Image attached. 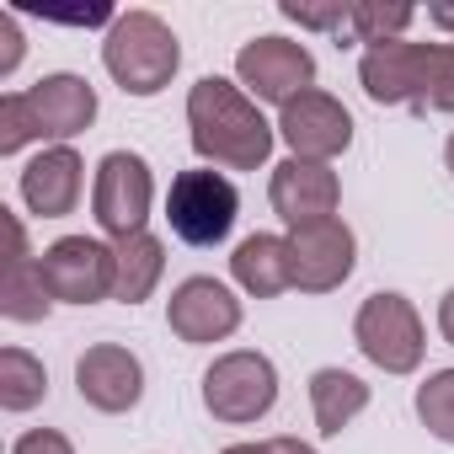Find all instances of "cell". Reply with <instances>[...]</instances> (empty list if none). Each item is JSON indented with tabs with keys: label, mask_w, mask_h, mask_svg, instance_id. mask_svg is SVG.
Returning <instances> with one entry per match:
<instances>
[{
	"label": "cell",
	"mask_w": 454,
	"mask_h": 454,
	"mask_svg": "<svg viewBox=\"0 0 454 454\" xmlns=\"http://www.w3.org/2000/svg\"><path fill=\"white\" fill-rule=\"evenodd\" d=\"M187 129H192V150L224 171H257L278 139V129L257 113V102L224 75H203L187 91Z\"/></svg>",
	"instance_id": "6da1fadb"
},
{
	"label": "cell",
	"mask_w": 454,
	"mask_h": 454,
	"mask_svg": "<svg viewBox=\"0 0 454 454\" xmlns=\"http://www.w3.org/2000/svg\"><path fill=\"white\" fill-rule=\"evenodd\" d=\"M102 65L129 97H155V91L171 86V75L182 65V43L155 12H123L107 27Z\"/></svg>",
	"instance_id": "7a4b0ae2"
},
{
	"label": "cell",
	"mask_w": 454,
	"mask_h": 454,
	"mask_svg": "<svg viewBox=\"0 0 454 454\" xmlns=\"http://www.w3.org/2000/svg\"><path fill=\"white\" fill-rule=\"evenodd\" d=\"M241 214V192L224 171H176L171 192H166V219L171 236L187 247H219L231 236V224Z\"/></svg>",
	"instance_id": "3957f363"
},
{
	"label": "cell",
	"mask_w": 454,
	"mask_h": 454,
	"mask_svg": "<svg viewBox=\"0 0 454 454\" xmlns=\"http://www.w3.org/2000/svg\"><path fill=\"white\" fill-rule=\"evenodd\" d=\"M273 401H278V369H273L268 353H252V348L219 353L208 364V374H203V406L219 422L247 427V422L268 417Z\"/></svg>",
	"instance_id": "277c9868"
},
{
	"label": "cell",
	"mask_w": 454,
	"mask_h": 454,
	"mask_svg": "<svg viewBox=\"0 0 454 454\" xmlns=\"http://www.w3.org/2000/svg\"><path fill=\"white\" fill-rule=\"evenodd\" d=\"M353 342H358V353H364L374 369H385V374H411V369L422 364V348H427L417 305H411L406 294H390V289H380V294H369V300L358 305V316H353Z\"/></svg>",
	"instance_id": "5b68a950"
},
{
	"label": "cell",
	"mask_w": 454,
	"mask_h": 454,
	"mask_svg": "<svg viewBox=\"0 0 454 454\" xmlns=\"http://www.w3.org/2000/svg\"><path fill=\"white\" fill-rule=\"evenodd\" d=\"M150 203H155L150 160L134 155V150H113V155H102V166H97V187H91V214H97V224H102L113 241L145 236Z\"/></svg>",
	"instance_id": "8992f818"
},
{
	"label": "cell",
	"mask_w": 454,
	"mask_h": 454,
	"mask_svg": "<svg viewBox=\"0 0 454 454\" xmlns=\"http://www.w3.org/2000/svg\"><path fill=\"white\" fill-rule=\"evenodd\" d=\"M38 273H43L49 294L65 305H97L118 289V257H113V247H102L91 236H59L38 257Z\"/></svg>",
	"instance_id": "52a82bcc"
},
{
	"label": "cell",
	"mask_w": 454,
	"mask_h": 454,
	"mask_svg": "<svg viewBox=\"0 0 454 454\" xmlns=\"http://www.w3.org/2000/svg\"><path fill=\"white\" fill-rule=\"evenodd\" d=\"M438 49L443 43H406V38L369 49L364 65H358V81H364L369 102H380V107H417L422 113L427 86H433Z\"/></svg>",
	"instance_id": "ba28073f"
},
{
	"label": "cell",
	"mask_w": 454,
	"mask_h": 454,
	"mask_svg": "<svg viewBox=\"0 0 454 454\" xmlns=\"http://www.w3.org/2000/svg\"><path fill=\"white\" fill-rule=\"evenodd\" d=\"M289 257H294V289L332 294L348 284V273L358 262V241L342 219H316V224L289 231Z\"/></svg>",
	"instance_id": "9c48e42d"
},
{
	"label": "cell",
	"mask_w": 454,
	"mask_h": 454,
	"mask_svg": "<svg viewBox=\"0 0 454 454\" xmlns=\"http://www.w3.org/2000/svg\"><path fill=\"white\" fill-rule=\"evenodd\" d=\"M236 75H241V86H252L257 102L289 107L300 91H310L316 59H310L305 43H289V38H252V43L236 54Z\"/></svg>",
	"instance_id": "30bf717a"
},
{
	"label": "cell",
	"mask_w": 454,
	"mask_h": 454,
	"mask_svg": "<svg viewBox=\"0 0 454 454\" xmlns=\"http://www.w3.org/2000/svg\"><path fill=\"white\" fill-rule=\"evenodd\" d=\"M278 134H284V145L300 155V160H332V155H342L348 145H353V118H348V107L337 102V97H326V91H300L289 107H278Z\"/></svg>",
	"instance_id": "8fae6325"
},
{
	"label": "cell",
	"mask_w": 454,
	"mask_h": 454,
	"mask_svg": "<svg viewBox=\"0 0 454 454\" xmlns=\"http://www.w3.org/2000/svg\"><path fill=\"white\" fill-rule=\"evenodd\" d=\"M166 326L187 342V348H208L224 342L241 326V300L224 289L219 278H187L176 284L171 305H166Z\"/></svg>",
	"instance_id": "7c38bea8"
},
{
	"label": "cell",
	"mask_w": 454,
	"mask_h": 454,
	"mask_svg": "<svg viewBox=\"0 0 454 454\" xmlns=\"http://www.w3.org/2000/svg\"><path fill=\"white\" fill-rule=\"evenodd\" d=\"M75 390H81L86 406H97L107 417L134 411L139 395H145V364L118 342H97L75 358Z\"/></svg>",
	"instance_id": "4fadbf2b"
},
{
	"label": "cell",
	"mask_w": 454,
	"mask_h": 454,
	"mask_svg": "<svg viewBox=\"0 0 454 454\" xmlns=\"http://www.w3.org/2000/svg\"><path fill=\"white\" fill-rule=\"evenodd\" d=\"M278 219L289 224V231H300V224H316V219H337V198H342V182L332 166L321 160H300L289 155L284 166H273V187H268Z\"/></svg>",
	"instance_id": "5bb4252c"
},
{
	"label": "cell",
	"mask_w": 454,
	"mask_h": 454,
	"mask_svg": "<svg viewBox=\"0 0 454 454\" xmlns=\"http://www.w3.org/2000/svg\"><path fill=\"white\" fill-rule=\"evenodd\" d=\"M27 107H33L43 139H75L97 123V91H91L86 75H70V70L43 75L38 86H27Z\"/></svg>",
	"instance_id": "9a60e30c"
},
{
	"label": "cell",
	"mask_w": 454,
	"mask_h": 454,
	"mask_svg": "<svg viewBox=\"0 0 454 454\" xmlns=\"http://www.w3.org/2000/svg\"><path fill=\"white\" fill-rule=\"evenodd\" d=\"M81 198V155L70 145H54L22 166V203L43 219H65Z\"/></svg>",
	"instance_id": "2e32d148"
},
{
	"label": "cell",
	"mask_w": 454,
	"mask_h": 454,
	"mask_svg": "<svg viewBox=\"0 0 454 454\" xmlns=\"http://www.w3.org/2000/svg\"><path fill=\"white\" fill-rule=\"evenodd\" d=\"M231 273H236V284H241L252 300H273V294L294 289L289 236H268V231L247 236V241L236 247V257H231Z\"/></svg>",
	"instance_id": "e0dca14e"
},
{
	"label": "cell",
	"mask_w": 454,
	"mask_h": 454,
	"mask_svg": "<svg viewBox=\"0 0 454 454\" xmlns=\"http://www.w3.org/2000/svg\"><path fill=\"white\" fill-rule=\"evenodd\" d=\"M310 406H316V427L326 438H337L364 406H369V385L348 369H316L310 374Z\"/></svg>",
	"instance_id": "ac0fdd59"
},
{
	"label": "cell",
	"mask_w": 454,
	"mask_h": 454,
	"mask_svg": "<svg viewBox=\"0 0 454 454\" xmlns=\"http://www.w3.org/2000/svg\"><path fill=\"white\" fill-rule=\"evenodd\" d=\"M113 257H118V289H113V300H123V305L150 300L155 284H160V273H166V247L145 231V236L113 241Z\"/></svg>",
	"instance_id": "d6986e66"
},
{
	"label": "cell",
	"mask_w": 454,
	"mask_h": 454,
	"mask_svg": "<svg viewBox=\"0 0 454 454\" xmlns=\"http://www.w3.org/2000/svg\"><path fill=\"white\" fill-rule=\"evenodd\" d=\"M49 305H54V294H49V284H43V273H38V257L6 262V278H0V316L33 326V321L49 316Z\"/></svg>",
	"instance_id": "ffe728a7"
},
{
	"label": "cell",
	"mask_w": 454,
	"mask_h": 454,
	"mask_svg": "<svg viewBox=\"0 0 454 454\" xmlns=\"http://www.w3.org/2000/svg\"><path fill=\"white\" fill-rule=\"evenodd\" d=\"M49 390V369L27 353V348H6L0 353V406L6 411H33Z\"/></svg>",
	"instance_id": "44dd1931"
},
{
	"label": "cell",
	"mask_w": 454,
	"mask_h": 454,
	"mask_svg": "<svg viewBox=\"0 0 454 454\" xmlns=\"http://www.w3.org/2000/svg\"><path fill=\"white\" fill-rule=\"evenodd\" d=\"M417 22V12L411 6H385V0H358L353 6V38L358 43H369V49H380V43H395L406 27Z\"/></svg>",
	"instance_id": "7402d4cb"
},
{
	"label": "cell",
	"mask_w": 454,
	"mask_h": 454,
	"mask_svg": "<svg viewBox=\"0 0 454 454\" xmlns=\"http://www.w3.org/2000/svg\"><path fill=\"white\" fill-rule=\"evenodd\" d=\"M417 417L433 438L454 443V369H438L417 385Z\"/></svg>",
	"instance_id": "603a6c76"
},
{
	"label": "cell",
	"mask_w": 454,
	"mask_h": 454,
	"mask_svg": "<svg viewBox=\"0 0 454 454\" xmlns=\"http://www.w3.org/2000/svg\"><path fill=\"white\" fill-rule=\"evenodd\" d=\"M33 139H43V129H38V118L27 107V91H6L0 97V155H17Z\"/></svg>",
	"instance_id": "cb8c5ba5"
},
{
	"label": "cell",
	"mask_w": 454,
	"mask_h": 454,
	"mask_svg": "<svg viewBox=\"0 0 454 454\" xmlns=\"http://www.w3.org/2000/svg\"><path fill=\"white\" fill-rule=\"evenodd\" d=\"M284 17L300 22V27H316V33H348L353 27V6H300V0H284Z\"/></svg>",
	"instance_id": "d4e9b609"
},
{
	"label": "cell",
	"mask_w": 454,
	"mask_h": 454,
	"mask_svg": "<svg viewBox=\"0 0 454 454\" xmlns=\"http://www.w3.org/2000/svg\"><path fill=\"white\" fill-rule=\"evenodd\" d=\"M12 454H75V443H70L65 433H54V427H33V433L17 438Z\"/></svg>",
	"instance_id": "484cf974"
},
{
	"label": "cell",
	"mask_w": 454,
	"mask_h": 454,
	"mask_svg": "<svg viewBox=\"0 0 454 454\" xmlns=\"http://www.w3.org/2000/svg\"><path fill=\"white\" fill-rule=\"evenodd\" d=\"M22 65V27L17 17H0V75H12Z\"/></svg>",
	"instance_id": "4316f807"
},
{
	"label": "cell",
	"mask_w": 454,
	"mask_h": 454,
	"mask_svg": "<svg viewBox=\"0 0 454 454\" xmlns=\"http://www.w3.org/2000/svg\"><path fill=\"white\" fill-rule=\"evenodd\" d=\"M438 332H443V342L454 348V289L438 300Z\"/></svg>",
	"instance_id": "83f0119b"
},
{
	"label": "cell",
	"mask_w": 454,
	"mask_h": 454,
	"mask_svg": "<svg viewBox=\"0 0 454 454\" xmlns=\"http://www.w3.org/2000/svg\"><path fill=\"white\" fill-rule=\"evenodd\" d=\"M262 454H316L310 443H300V438H268L262 443Z\"/></svg>",
	"instance_id": "f1b7e54d"
},
{
	"label": "cell",
	"mask_w": 454,
	"mask_h": 454,
	"mask_svg": "<svg viewBox=\"0 0 454 454\" xmlns=\"http://www.w3.org/2000/svg\"><path fill=\"white\" fill-rule=\"evenodd\" d=\"M427 22H433V27H443V33H454V12H449V6H433V12H427Z\"/></svg>",
	"instance_id": "f546056e"
},
{
	"label": "cell",
	"mask_w": 454,
	"mask_h": 454,
	"mask_svg": "<svg viewBox=\"0 0 454 454\" xmlns=\"http://www.w3.org/2000/svg\"><path fill=\"white\" fill-rule=\"evenodd\" d=\"M219 454H262V443H231V449H219Z\"/></svg>",
	"instance_id": "4dcf8cb0"
},
{
	"label": "cell",
	"mask_w": 454,
	"mask_h": 454,
	"mask_svg": "<svg viewBox=\"0 0 454 454\" xmlns=\"http://www.w3.org/2000/svg\"><path fill=\"white\" fill-rule=\"evenodd\" d=\"M443 160H449V171H454V134H449V145H443Z\"/></svg>",
	"instance_id": "1f68e13d"
}]
</instances>
